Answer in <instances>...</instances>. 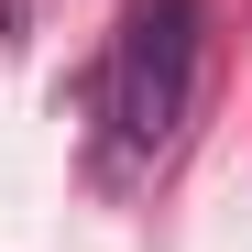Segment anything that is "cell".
<instances>
[{
	"instance_id": "obj_1",
	"label": "cell",
	"mask_w": 252,
	"mask_h": 252,
	"mask_svg": "<svg viewBox=\"0 0 252 252\" xmlns=\"http://www.w3.org/2000/svg\"><path fill=\"white\" fill-rule=\"evenodd\" d=\"M208 66V0H132L99 66V176H143L154 154H176Z\"/></svg>"
}]
</instances>
